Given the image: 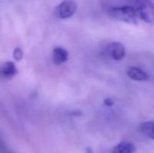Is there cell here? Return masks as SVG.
<instances>
[{"instance_id":"obj_1","label":"cell","mask_w":154,"mask_h":153,"mask_svg":"<svg viewBox=\"0 0 154 153\" xmlns=\"http://www.w3.org/2000/svg\"><path fill=\"white\" fill-rule=\"evenodd\" d=\"M108 14L115 20L134 25L138 24L139 20L136 12L129 5L110 8L108 10Z\"/></svg>"},{"instance_id":"obj_2","label":"cell","mask_w":154,"mask_h":153,"mask_svg":"<svg viewBox=\"0 0 154 153\" xmlns=\"http://www.w3.org/2000/svg\"><path fill=\"white\" fill-rule=\"evenodd\" d=\"M128 2L139 19L147 23H153L154 8L151 0H128Z\"/></svg>"},{"instance_id":"obj_3","label":"cell","mask_w":154,"mask_h":153,"mask_svg":"<svg viewBox=\"0 0 154 153\" xmlns=\"http://www.w3.org/2000/svg\"><path fill=\"white\" fill-rule=\"evenodd\" d=\"M77 4L73 1L67 0L60 3L56 9V14L60 19H68L75 14L77 10Z\"/></svg>"},{"instance_id":"obj_4","label":"cell","mask_w":154,"mask_h":153,"mask_svg":"<svg viewBox=\"0 0 154 153\" xmlns=\"http://www.w3.org/2000/svg\"><path fill=\"white\" fill-rule=\"evenodd\" d=\"M106 53L114 60L120 61L126 56V48L120 42H113L107 46Z\"/></svg>"},{"instance_id":"obj_5","label":"cell","mask_w":154,"mask_h":153,"mask_svg":"<svg viewBox=\"0 0 154 153\" xmlns=\"http://www.w3.org/2000/svg\"><path fill=\"white\" fill-rule=\"evenodd\" d=\"M128 76L135 81H148L150 76L146 72L137 67H129L126 71Z\"/></svg>"},{"instance_id":"obj_6","label":"cell","mask_w":154,"mask_h":153,"mask_svg":"<svg viewBox=\"0 0 154 153\" xmlns=\"http://www.w3.org/2000/svg\"><path fill=\"white\" fill-rule=\"evenodd\" d=\"M69 58V52L64 48L61 46H57L53 50V62L57 65H61L66 62Z\"/></svg>"},{"instance_id":"obj_7","label":"cell","mask_w":154,"mask_h":153,"mask_svg":"<svg viewBox=\"0 0 154 153\" xmlns=\"http://www.w3.org/2000/svg\"><path fill=\"white\" fill-rule=\"evenodd\" d=\"M17 73V69L14 63L12 62H7L0 68V76L5 79L14 77Z\"/></svg>"},{"instance_id":"obj_8","label":"cell","mask_w":154,"mask_h":153,"mask_svg":"<svg viewBox=\"0 0 154 153\" xmlns=\"http://www.w3.org/2000/svg\"><path fill=\"white\" fill-rule=\"evenodd\" d=\"M136 148L132 142L123 141L113 148L112 153H135Z\"/></svg>"},{"instance_id":"obj_9","label":"cell","mask_w":154,"mask_h":153,"mask_svg":"<svg viewBox=\"0 0 154 153\" xmlns=\"http://www.w3.org/2000/svg\"><path fill=\"white\" fill-rule=\"evenodd\" d=\"M140 130L146 136L153 140L154 138V122L150 121L141 123L140 124Z\"/></svg>"},{"instance_id":"obj_10","label":"cell","mask_w":154,"mask_h":153,"mask_svg":"<svg viewBox=\"0 0 154 153\" xmlns=\"http://www.w3.org/2000/svg\"><path fill=\"white\" fill-rule=\"evenodd\" d=\"M23 50L19 47H17L16 49L14 50L13 52V57L16 61L19 62L23 58Z\"/></svg>"},{"instance_id":"obj_11","label":"cell","mask_w":154,"mask_h":153,"mask_svg":"<svg viewBox=\"0 0 154 153\" xmlns=\"http://www.w3.org/2000/svg\"><path fill=\"white\" fill-rule=\"evenodd\" d=\"M104 104L108 106H111L114 105V100L111 98H107L104 100Z\"/></svg>"}]
</instances>
